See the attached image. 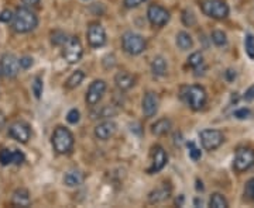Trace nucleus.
Returning <instances> with one entry per match:
<instances>
[{
    "instance_id": "nucleus-43",
    "label": "nucleus",
    "mask_w": 254,
    "mask_h": 208,
    "mask_svg": "<svg viewBox=\"0 0 254 208\" xmlns=\"http://www.w3.org/2000/svg\"><path fill=\"white\" fill-rule=\"evenodd\" d=\"M21 1L27 6H37L40 3V0H21Z\"/></svg>"
},
{
    "instance_id": "nucleus-26",
    "label": "nucleus",
    "mask_w": 254,
    "mask_h": 208,
    "mask_svg": "<svg viewBox=\"0 0 254 208\" xmlns=\"http://www.w3.org/2000/svg\"><path fill=\"white\" fill-rule=\"evenodd\" d=\"M210 38H212V43L216 46H224V45L227 44V37H226V34H224L223 31L215 30L212 32Z\"/></svg>"
},
{
    "instance_id": "nucleus-10",
    "label": "nucleus",
    "mask_w": 254,
    "mask_h": 208,
    "mask_svg": "<svg viewBox=\"0 0 254 208\" xmlns=\"http://www.w3.org/2000/svg\"><path fill=\"white\" fill-rule=\"evenodd\" d=\"M168 162V155L164 150L163 147L155 145L151 149V166L147 169V173L152 175V173H158L160 170H163L165 164Z\"/></svg>"
},
{
    "instance_id": "nucleus-44",
    "label": "nucleus",
    "mask_w": 254,
    "mask_h": 208,
    "mask_svg": "<svg viewBox=\"0 0 254 208\" xmlns=\"http://www.w3.org/2000/svg\"><path fill=\"white\" fill-rule=\"evenodd\" d=\"M4 122H6V119H4V116L3 114H0V130L4 127Z\"/></svg>"
},
{
    "instance_id": "nucleus-19",
    "label": "nucleus",
    "mask_w": 254,
    "mask_h": 208,
    "mask_svg": "<svg viewBox=\"0 0 254 208\" xmlns=\"http://www.w3.org/2000/svg\"><path fill=\"white\" fill-rule=\"evenodd\" d=\"M115 83L120 90H129L135 86V76L129 74V72H119L115 76Z\"/></svg>"
},
{
    "instance_id": "nucleus-7",
    "label": "nucleus",
    "mask_w": 254,
    "mask_h": 208,
    "mask_svg": "<svg viewBox=\"0 0 254 208\" xmlns=\"http://www.w3.org/2000/svg\"><path fill=\"white\" fill-rule=\"evenodd\" d=\"M254 166V150L250 148H239L233 159V169L236 172H246Z\"/></svg>"
},
{
    "instance_id": "nucleus-40",
    "label": "nucleus",
    "mask_w": 254,
    "mask_h": 208,
    "mask_svg": "<svg viewBox=\"0 0 254 208\" xmlns=\"http://www.w3.org/2000/svg\"><path fill=\"white\" fill-rule=\"evenodd\" d=\"M18 63H20V68L29 69V68H31V65H33V59H31L30 57H23V58L18 59Z\"/></svg>"
},
{
    "instance_id": "nucleus-25",
    "label": "nucleus",
    "mask_w": 254,
    "mask_h": 208,
    "mask_svg": "<svg viewBox=\"0 0 254 208\" xmlns=\"http://www.w3.org/2000/svg\"><path fill=\"white\" fill-rule=\"evenodd\" d=\"M209 207L212 208H227L229 207V203L227 200L224 198V195L220 193L212 194V197L209 198Z\"/></svg>"
},
{
    "instance_id": "nucleus-21",
    "label": "nucleus",
    "mask_w": 254,
    "mask_h": 208,
    "mask_svg": "<svg viewBox=\"0 0 254 208\" xmlns=\"http://www.w3.org/2000/svg\"><path fill=\"white\" fill-rule=\"evenodd\" d=\"M171 130V121L168 119H161L158 121H155L151 127V133L157 136H161V135H165L169 133Z\"/></svg>"
},
{
    "instance_id": "nucleus-30",
    "label": "nucleus",
    "mask_w": 254,
    "mask_h": 208,
    "mask_svg": "<svg viewBox=\"0 0 254 208\" xmlns=\"http://www.w3.org/2000/svg\"><path fill=\"white\" fill-rule=\"evenodd\" d=\"M0 163L3 166L13 163V150L4 148L0 150Z\"/></svg>"
},
{
    "instance_id": "nucleus-37",
    "label": "nucleus",
    "mask_w": 254,
    "mask_h": 208,
    "mask_svg": "<svg viewBox=\"0 0 254 208\" xmlns=\"http://www.w3.org/2000/svg\"><path fill=\"white\" fill-rule=\"evenodd\" d=\"M13 12L9 10V9H4L3 12H0V21L1 23H10L13 20Z\"/></svg>"
},
{
    "instance_id": "nucleus-24",
    "label": "nucleus",
    "mask_w": 254,
    "mask_h": 208,
    "mask_svg": "<svg viewBox=\"0 0 254 208\" xmlns=\"http://www.w3.org/2000/svg\"><path fill=\"white\" fill-rule=\"evenodd\" d=\"M84 79H85L84 71H75L74 74H71V76L67 79V82H65V88L69 90L75 89V88H78V86L82 83Z\"/></svg>"
},
{
    "instance_id": "nucleus-31",
    "label": "nucleus",
    "mask_w": 254,
    "mask_h": 208,
    "mask_svg": "<svg viewBox=\"0 0 254 208\" xmlns=\"http://www.w3.org/2000/svg\"><path fill=\"white\" fill-rule=\"evenodd\" d=\"M244 48H246V54L249 55V58L254 59V35L253 34H247L246 40H244Z\"/></svg>"
},
{
    "instance_id": "nucleus-17",
    "label": "nucleus",
    "mask_w": 254,
    "mask_h": 208,
    "mask_svg": "<svg viewBox=\"0 0 254 208\" xmlns=\"http://www.w3.org/2000/svg\"><path fill=\"white\" fill-rule=\"evenodd\" d=\"M171 193H172V187L168 183H163L161 186H158L149 194V203L150 204L164 203L165 200H168L171 197Z\"/></svg>"
},
{
    "instance_id": "nucleus-29",
    "label": "nucleus",
    "mask_w": 254,
    "mask_h": 208,
    "mask_svg": "<svg viewBox=\"0 0 254 208\" xmlns=\"http://www.w3.org/2000/svg\"><path fill=\"white\" fill-rule=\"evenodd\" d=\"M182 23H184L186 27H192V26H195V23H196V17H195L192 10L186 9V10L182 12Z\"/></svg>"
},
{
    "instance_id": "nucleus-45",
    "label": "nucleus",
    "mask_w": 254,
    "mask_h": 208,
    "mask_svg": "<svg viewBox=\"0 0 254 208\" xmlns=\"http://www.w3.org/2000/svg\"><path fill=\"white\" fill-rule=\"evenodd\" d=\"M196 184H198V186H196V189H198V190H203L202 181H199V180H198V181H196Z\"/></svg>"
},
{
    "instance_id": "nucleus-9",
    "label": "nucleus",
    "mask_w": 254,
    "mask_h": 208,
    "mask_svg": "<svg viewBox=\"0 0 254 208\" xmlns=\"http://www.w3.org/2000/svg\"><path fill=\"white\" fill-rule=\"evenodd\" d=\"M147 18L154 27H164L169 21V12L160 4H151L147 10Z\"/></svg>"
},
{
    "instance_id": "nucleus-33",
    "label": "nucleus",
    "mask_w": 254,
    "mask_h": 208,
    "mask_svg": "<svg viewBox=\"0 0 254 208\" xmlns=\"http://www.w3.org/2000/svg\"><path fill=\"white\" fill-rule=\"evenodd\" d=\"M188 149H189V158H191L192 161L196 162V161H199V159L202 158V152H201V149L195 145V142L189 141V142H188Z\"/></svg>"
},
{
    "instance_id": "nucleus-16",
    "label": "nucleus",
    "mask_w": 254,
    "mask_h": 208,
    "mask_svg": "<svg viewBox=\"0 0 254 208\" xmlns=\"http://www.w3.org/2000/svg\"><path fill=\"white\" fill-rule=\"evenodd\" d=\"M116 131H118V124L115 121L107 119V121L101 122L99 125H96L95 136L98 139H101V141H107V139H110L113 135L116 134Z\"/></svg>"
},
{
    "instance_id": "nucleus-12",
    "label": "nucleus",
    "mask_w": 254,
    "mask_h": 208,
    "mask_svg": "<svg viewBox=\"0 0 254 208\" xmlns=\"http://www.w3.org/2000/svg\"><path fill=\"white\" fill-rule=\"evenodd\" d=\"M9 135L20 144H27L31 136L30 125L24 121H16L9 127Z\"/></svg>"
},
{
    "instance_id": "nucleus-36",
    "label": "nucleus",
    "mask_w": 254,
    "mask_h": 208,
    "mask_svg": "<svg viewBox=\"0 0 254 208\" xmlns=\"http://www.w3.org/2000/svg\"><path fill=\"white\" fill-rule=\"evenodd\" d=\"M235 117L237 119H247L252 117V111L249 108H240L237 111H235Z\"/></svg>"
},
{
    "instance_id": "nucleus-5",
    "label": "nucleus",
    "mask_w": 254,
    "mask_h": 208,
    "mask_svg": "<svg viewBox=\"0 0 254 208\" xmlns=\"http://www.w3.org/2000/svg\"><path fill=\"white\" fill-rule=\"evenodd\" d=\"M201 10L215 20H223L229 15V6L224 0H203L201 1Z\"/></svg>"
},
{
    "instance_id": "nucleus-14",
    "label": "nucleus",
    "mask_w": 254,
    "mask_h": 208,
    "mask_svg": "<svg viewBox=\"0 0 254 208\" xmlns=\"http://www.w3.org/2000/svg\"><path fill=\"white\" fill-rule=\"evenodd\" d=\"M0 68H1L3 74L6 77H10V79L16 77L18 74V72H20V63H18V59L16 58L13 54H4L1 57Z\"/></svg>"
},
{
    "instance_id": "nucleus-3",
    "label": "nucleus",
    "mask_w": 254,
    "mask_h": 208,
    "mask_svg": "<svg viewBox=\"0 0 254 208\" xmlns=\"http://www.w3.org/2000/svg\"><path fill=\"white\" fill-rule=\"evenodd\" d=\"M182 99L189 105V108L198 111L205 107V104L208 102V94H206V90L202 86L191 85V86H186L182 89Z\"/></svg>"
},
{
    "instance_id": "nucleus-23",
    "label": "nucleus",
    "mask_w": 254,
    "mask_h": 208,
    "mask_svg": "<svg viewBox=\"0 0 254 208\" xmlns=\"http://www.w3.org/2000/svg\"><path fill=\"white\" fill-rule=\"evenodd\" d=\"M151 72L155 76H164L167 74V60L163 57H155L151 62Z\"/></svg>"
},
{
    "instance_id": "nucleus-41",
    "label": "nucleus",
    "mask_w": 254,
    "mask_h": 208,
    "mask_svg": "<svg viewBox=\"0 0 254 208\" xmlns=\"http://www.w3.org/2000/svg\"><path fill=\"white\" fill-rule=\"evenodd\" d=\"M243 99H244L246 102H253L254 100V85L253 86H250L249 89L246 90V93H244Z\"/></svg>"
},
{
    "instance_id": "nucleus-34",
    "label": "nucleus",
    "mask_w": 254,
    "mask_h": 208,
    "mask_svg": "<svg viewBox=\"0 0 254 208\" xmlns=\"http://www.w3.org/2000/svg\"><path fill=\"white\" fill-rule=\"evenodd\" d=\"M244 195L254 203V178H249L244 184Z\"/></svg>"
},
{
    "instance_id": "nucleus-2",
    "label": "nucleus",
    "mask_w": 254,
    "mask_h": 208,
    "mask_svg": "<svg viewBox=\"0 0 254 208\" xmlns=\"http://www.w3.org/2000/svg\"><path fill=\"white\" fill-rule=\"evenodd\" d=\"M74 135L68 128L58 125L54 130L52 136H51V144H52V148L57 153H60V155L69 153L74 148Z\"/></svg>"
},
{
    "instance_id": "nucleus-22",
    "label": "nucleus",
    "mask_w": 254,
    "mask_h": 208,
    "mask_svg": "<svg viewBox=\"0 0 254 208\" xmlns=\"http://www.w3.org/2000/svg\"><path fill=\"white\" fill-rule=\"evenodd\" d=\"M177 45L181 51H188L192 48L194 41H192V37L186 32V31H181L177 34Z\"/></svg>"
},
{
    "instance_id": "nucleus-15",
    "label": "nucleus",
    "mask_w": 254,
    "mask_h": 208,
    "mask_svg": "<svg viewBox=\"0 0 254 208\" xmlns=\"http://www.w3.org/2000/svg\"><path fill=\"white\" fill-rule=\"evenodd\" d=\"M158 105H160V99L157 96V93L154 91H147L143 97V103H141V107H143V113L147 119H151L157 114L158 111Z\"/></svg>"
},
{
    "instance_id": "nucleus-11",
    "label": "nucleus",
    "mask_w": 254,
    "mask_h": 208,
    "mask_svg": "<svg viewBox=\"0 0 254 208\" xmlns=\"http://www.w3.org/2000/svg\"><path fill=\"white\" fill-rule=\"evenodd\" d=\"M86 37H88V44L92 48H102L106 44V31L103 26L99 23L90 24L86 31Z\"/></svg>"
},
{
    "instance_id": "nucleus-27",
    "label": "nucleus",
    "mask_w": 254,
    "mask_h": 208,
    "mask_svg": "<svg viewBox=\"0 0 254 208\" xmlns=\"http://www.w3.org/2000/svg\"><path fill=\"white\" fill-rule=\"evenodd\" d=\"M68 35L61 30H55L54 32H51V44L55 46H62L64 43L67 41Z\"/></svg>"
},
{
    "instance_id": "nucleus-6",
    "label": "nucleus",
    "mask_w": 254,
    "mask_h": 208,
    "mask_svg": "<svg viewBox=\"0 0 254 208\" xmlns=\"http://www.w3.org/2000/svg\"><path fill=\"white\" fill-rule=\"evenodd\" d=\"M84 55V46L78 37H68L67 41L62 45V58L68 63L79 62Z\"/></svg>"
},
{
    "instance_id": "nucleus-38",
    "label": "nucleus",
    "mask_w": 254,
    "mask_h": 208,
    "mask_svg": "<svg viewBox=\"0 0 254 208\" xmlns=\"http://www.w3.org/2000/svg\"><path fill=\"white\" fill-rule=\"evenodd\" d=\"M24 161H26L24 153H23L21 150H18V149H15V150H13V163L21 164Z\"/></svg>"
},
{
    "instance_id": "nucleus-42",
    "label": "nucleus",
    "mask_w": 254,
    "mask_h": 208,
    "mask_svg": "<svg viewBox=\"0 0 254 208\" xmlns=\"http://www.w3.org/2000/svg\"><path fill=\"white\" fill-rule=\"evenodd\" d=\"M224 77L227 79V82H233V80L236 79V71H233V69H227V71L224 72Z\"/></svg>"
},
{
    "instance_id": "nucleus-32",
    "label": "nucleus",
    "mask_w": 254,
    "mask_h": 208,
    "mask_svg": "<svg viewBox=\"0 0 254 208\" xmlns=\"http://www.w3.org/2000/svg\"><path fill=\"white\" fill-rule=\"evenodd\" d=\"M43 89H44V85H43V79L40 76H37L33 82V93L35 96V99H40L41 94H43Z\"/></svg>"
},
{
    "instance_id": "nucleus-28",
    "label": "nucleus",
    "mask_w": 254,
    "mask_h": 208,
    "mask_svg": "<svg viewBox=\"0 0 254 208\" xmlns=\"http://www.w3.org/2000/svg\"><path fill=\"white\" fill-rule=\"evenodd\" d=\"M188 65L191 66V68H201L202 65H203V55H202V52H194L192 55H189V58H188Z\"/></svg>"
},
{
    "instance_id": "nucleus-13",
    "label": "nucleus",
    "mask_w": 254,
    "mask_h": 208,
    "mask_svg": "<svg viewBox=\"0 0 254 208\" xmlns=\"http://www.w3.org/2000/svg\"><path fill=\"white\" fill-rule=\"evenodd\" d=\"M106 91V82L105 80H93L90 83L89 89L86 91L85 100L89 105H96L102 100L103 94Z\"/></svg>"
},
{
    "instance_id": "nucleus-47",
    "label": "nucleus",
    "mask_w": 254,
    "mask_h": 208,
    "mask_svg": "<svg viewBox=\"0 0 254 208\" xmlns=\"http://www.w3.org/2000/svg\"><path fill=\"white\" fill-rule=\"evenodd\" d=\"M195 206H202V200H195Z\"/></svg>"
},
{
    "instance_id": "nucleus-4",
    "label": "nucleus",
    "mask_w": 254,
    "mask_h": 208,
    "mask_svg": "<svg viewBox=\"0 0 254 208\" xmlns=\"http://www.w3.org/2000/svg\"><path fill=\"white\" fill-rule=\"evenodd\" d=\"M121 46H123L124 52L135 57V55H140L146 51L147 43H146V38L143 35L133 32V31H127L121 37Z\"/></svg>"
},
{
    "instance_id": "nucleus-20",
    "label": "nucleus",
    "mask_w": 254,
    "mask_h": 208,
    "mask_svg": "<svg viewBox=\"0 0 254 208\" xmlns=\"http://www.w3.org/2000/svg\"><path fill=\"white\" fill-rule=\"evenodd\" d=\"M84 180H85V175L81 170H76V169L67 172L65 176H64V183L68 187H78L84 183Z\"/></svg>"
},
{
    "instance_id": "nucleus-35",
    "label": "nucleus",
    "mask_w": 254,
    "mask_h": 208,
    "mask_svg": "<svg viewBox=\"0 0 254 208\" xmlns=\"http://www.w3.org/2000/svg\"><path fill=\"white\" fill-rule=\"evenodd\" d=\"M79 119H81V113H79L76 108H72V110H69V111H68L67 121H68L69 124H78V122H79Z\"/></svg>"
},
{
    "instance_id": "nucleus-39",
    "label": "nucleus",
    "mask_w": 254,
    "mask_h": 208,
    "mask_svg": "<svg viewBox=\"0 0 254 208\" xmlns=\"http://www.w3.org/2000/svg\"><path fill=\"white\" fill-rule=\"evenodd\" d=\"M144 1H147V0H123V3H124V6H126L127 9H135V7H138V6L143 4Z\"/></svg>"
},
{
    "instance_id": "nucleus-8",
    "label": "nucleus",
    "mask_w": 254,
    "mask_h": 208,
    "mask_svg": "<svg viewBox=\"0 0 254 208\" xmlns=\"http://www.w3.org/2000/svg\"><path fill=\"white\" fill-rule=\"evenodd\" d=\"M199 138H201L202 147H203V149H206V150H215V149H218L223 144L224 141L223 134L219 130H203V131H201Z\"/></svg>"
},
{
    "instance_id": "nucleus-1",
    "label": "nucleus",
    "mask_w": 254,
    "mask_h": 208,
    "mask_svg": "<svg viewBox=\"0 0 254 208\" xmlns=\"http://www.w3.org/2000/svg\"><path fill=\"white\" fill-rule=\"evenodd\" d=\"M38 26V17L27 7H18L13 15L12 27L18 34L30 32Z\"/></svg>"
},
{
    "instance_id": "nucleus-18",
    "label": "nucleus",
    "mask_w": 254,
    "mask_h": 208,
    "mask_svg": "<svg viewBox=\"0 0 254 208\" xmlns=\"http://www.w3.org/2000/svg\"><path fill=\"white\" fill-rule=\"evenodd\" d=\"M31 204V198L29 190L26 189H17L12 197V206L15 207H29Z\"/></svg>"
},
{
    "instance_id": "nucleus-46",
    "label": "nucleus",
    "mask_w": 254,
    "mask_h": 208,
    "mask_svg": "<svg viewBox=\"0 0 254 208\" xmlns=\"http://www.w3.org/2000/svg\"><path fill=\"white\" fill-rule=\"evenodd\" d=\"M182 203H184V197H182V195H181V197H180V200H178V198H177V201H175V204H177V206H182Z\"/></svg>"
}]
</instances>
